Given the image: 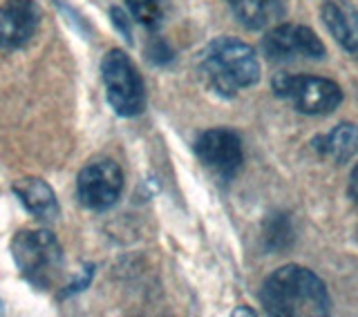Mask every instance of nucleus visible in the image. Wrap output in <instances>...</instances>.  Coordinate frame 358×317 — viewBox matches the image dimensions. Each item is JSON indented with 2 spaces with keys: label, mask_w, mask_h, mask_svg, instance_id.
<instances>
[{
  "label": "nucleus",
  "mask_w": 358,
  "mask_h": 317,
  "mask_svg": "<svg viewBox=\"0 0 358 317\" xmlns=\"http://www.w3.org/2000/svg\"><path fill=\"white\" fill-rule=\"evenodd\" d=\"M78 199L90 210H106L115 206L123 190V172L112 158L87 163L76 181Z\"/></svg>",
  "instance_id": "obj_6"
},
{
  "label": "nucleus",
  "mask_w": 358,
  "mask_h": 317,
  "mask_svg": "<svg viewBox=\"0 0 358 317\" xmlns=\"http://www.w3.org/2000/svg\"><path fill=\"white\" fill-rule=\"evenodd\" d=\"M11 257L31 286L52 288L63 273V248L50 230H22L11 242Z\"/></svg>",
  "instance_id": "obj_3"
},
{
  "label": "nucleus",
  "mask_w": 358,
  "mask_h": 317,
  "mask_svg": "<svg viewBox=\"0 0 358 317\" xmlns=\"http://www.w3.org/2000/svg\"><path fill=\"white\" fill-rule=\"evenodd\" d=\"M313 148L320 156L329 158L334 163H347L358 154V126L354 123H341L331 132L322 134L313 141Z\"/></svg>",
  "instance_id": "obj_12"
},
{
  "label": "nucleus",
  "mask_w": 358,
  "mask_h": 317,
  "mask_svg": "<svg viewBox=\"0 0 358 317\" xmlns=\"http://www.w3.org/2000/svg\"><path fill=\"white\" fill-rule=\"evenodd\" d=\"M41 11L34 0H5L0 5V47L16 50L27 45L38 29Z\"/></svg>",
  "instance_id": "obj_9"
},
{
  "label": "nucleus",
  "mask_w": 358,
  "mask_h": 317,
  "mask_svg": "<svg viewBox=\"0 0 358 317\" xmlns=\"http://www.w3.org/2000/svg\"><path fill=\"white\" fill-rule=\"evenodd\" d=\"M260 300L266 313L275 317H322L331 313V297L324 281L298 264H287L268 275Z\"/></svg>",
  "instance_id": "obj_1"
},
{
  "label": "nucleus",
  "mask_w": 358,
  "mask_h": 317,
  "mask_svg": "<svg viewBox=\"0 0 358 317\" xmlns=\"http://www.w3.org/2000/svg\"><path fill=\"white\" fill-rule=\"evenodd\" d=\"M128 9L143 27L157 29L168 14V0H128Z\"/></svg>",
  "instance_id": "obj_15"
},
{
  "label": "nucleus",
  "mask_w": 358,
  "mask_h": 317,
  "mask_svg": "<svg viewBox=\"0 0 358 317\" xmlns=\"http://www.w3.org/2000/svg\"><path fill=\"white\" fill-rule=\"evenodd\" d=\"M14 195L20 199V203L25 206L34 217L43 219V221H52L59 217V201H56L54 190L50 188V184H45L38 177H25L18 179L14 186Z\"/></svg>",
  "instance_id": "obj_11"
},
{
  "label": "nucleus",
  "mask_w": 358,
  "mask_h": 317,
  "mask_svg": "<svg viewBox=\"0 0 358 317\" xmlns=\"http://www.w3.org/2000/svg\"><path fill=\"white\" fill-rule=\"evenodd\" d=\"M92 275H94V268H92V266H85L83 273L78 275L70 286H67V290H63V297H70V295H74V293L85 290L87 284H90V279H92Z\"/></svg>",
  "instance_id": "obj_17"
},
{
  "label": "nucleus",
  "mask_w": 358,
  "mask_h": 317,
  "mask_svg": "<svg viewBox=\"0 0 358 317\" xmlns=\"http://www.w3.org/2000/svg\"><path fill=\"white\" fill-rule=\"evenodd\" d=\"M350 195L358 201V165L352 170V177H350Z\"/></svg>",
  "instance_id": "obj_19"
},
{
  "label": "nucleus",
  "mask_w": 358,
  "mask_h": 317,
  "mask_svg": "<svg viewBox=\"0 0 358 317\" xmlns=\"http://www.w3.org/2000/svg\"><path fill=\"white\" fill-rule=\"evenodd\" d=\"M199 70L210 89L229 98L260 81V61L253 47L233 36L210 40L201 52Z\"/></svg>",
  "instance_id": "obj_2"
},
{
  "label": "nucleus",
  "mask_w": 358,
  "mask_h": 317,
  "mask_svg": "<svg viewBox=\"0 0 358 317\" xmlns=\"http://www.w3.org/2000/svg\"><path fill=\"white\" fill-rule=\"evenodd\" d=\"M262 50L271 61H291V59H324V45L318 38V34L305 27L285 22L266 31L262 40Z\"/></svg>",
  "instance_id": "obj_7"
},
{
  "label": "nucleus",
  "mask_w": 358,
  "mask_h": 317,
  "mask_svg": "<svg viewBox=\"0 0 358 317\" xmlns=\"http://www.w3.org/2000/svg\"><path fill=\"white\" fill-rule=\"evenodd\" d=\"M106 96L119 117H137L145 108V85L130 56L121 50H110L101 61Z\"/></svg>",
  "instance_id": "obj_4"
},
{
  "label": "nucleus",
  "mask_w": 358,
  "mask_h": 317,
  "mask_svg": "<svg viewBox=\"0 0 358 317\" xmlns=\"http://www.w3.org/2000/svg\"><path fill=\"white\" fill-rule=\"evenodd\" d=\"M271 87L278 98L311 117L331 115L343 101V89L338 83L309 74H278L273 76Z\"/></svg>",
  "instance_id": "obj_5"
},
{
  "label": "nucleus",
  "mask_w": 358,
  "mask_h": 317,
  "mask_svg": "<svg viewBox=\"0 0 358 317\" xmlns=\"http://www.w3.org/2000/svg\"><path fill=\"white\" fill-rule=\"evenodd\" d=\"M235 315H253V311H249V309H240V311H235Z\"/></svg>",
  "instance_id": "obj_20"
},
{
  "label": "nucleus",
  "mask_w": 358,
  "mask_h": 317,
  "mask_svg": "<svg viewBox=\"0 0 358 317\" xmlns=\"http://www.w3.org/2000/svg\"><path fill=\"white\" fill-rule=\"evenodd\" d=\"M320 16L334 40L358 59V7L352 0H324Z\"/></svg>",
  "instance_id": "obj_10"
},
{
  "label": "nucleus",
  "mask_w": 358,
  "mask_h": 317,
  "mask_svg": "<svg viewBox=\"0 0 358 317\" xmlns=\"http://www.w3.org/2000/svg\"><path fill=\"white\" fill-rule=\"evenodd\" d=\"M110 18H112V25H115L123 34V38H126L128 43H132V29H130V22H128L126 11L119 9V7H112L110 9Z\"/></svg>",
  "instance_id": "obj_16"
},
{
  "label": "nucleus",
  "mask_w": 358,
  "mask_h": 317,
  "mask_svg": "<svg viewBox=\"0 0 358 317\" xmlns=\"http://www.w3.org/2000/svg\"><path fill=\"white\" fill-rule=\"evenodd\" d=\"M294 244V226H291L289 214H271L264 221V246L268 251L280 253Z\"/></svg>",
  "instance_id": "obj_14"
},
{
  "label": "nucleus",
  "mask_w": 358,
  "mask_h": 317,
  "mask_svg": "<svg viewBox=\"0 0 358 317\" xmlns=\"http://www.w3.org/2000/svg\"><path fill=\"white\" fill-rule=\"evenodd\" d=\"M235 18L249 29H264L282 16L280 0H229Z\"/></svg>",
  "instance_id": "obj_13"
},
{
  "label": "nucleus",
  "mask_w": 358,
  "mask_h": 317,
  "mask_svg": "<svg viewBox=\"0 0 358 317\" xmlns=\"http://www.w3.org/2000/svg\"><path fill=\"white\" fill-rule=\"evenodd\" d=\"M152 43L157 45V50H155V52H148V54H150V59H152L155 63H168V61L173 59V50L168 47V45H166L164 40L157 38V40H152Z\"/></svg>",
  "instance_id": "obj_18"
},
{
  "label": "nucleus",
  "mask_w": 358,
  "mask_h": 317,
  "mask_svg": "<svg viewBox=\"0 0 358 317\" xmlns=\"http://www.w3.org/2000/svg\"><path fill=\"white\" fill-rule=\"evenodd\" d=\"M0 313H3V302H0Z\"/></svg>",
  "instance_id": "obj_21"
},
{
  "label": "nucleus",
  "mask_w": 358,
  "mask_h": 317,
  "mask_svg": "<svg viewBox=\"0 0 358 317\" xmlns=\"http://www.w3.org/2000/svg\"><path fill=\"white\" fill-rule=\"evenodd\" d=\"M195 152L199 161L222 179H233L244 161L240 137L224 128L201 132L195 141Z\"/></svg>",
  "instance_id": "obj_8"
}]
</instances>
